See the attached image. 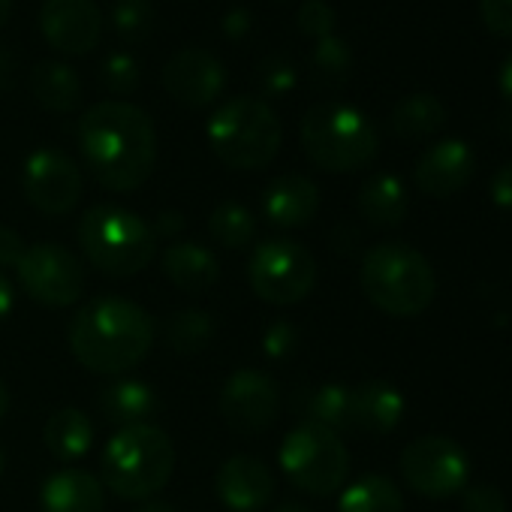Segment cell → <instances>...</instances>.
Masks as SVG:
<instances>
[{
  "instance_id": "1",
  "label": "cell",
  "mask_w": 512,
  "mask_h": 512,
  "mask_svg": "<svg viewBox=\"0 0 512 512\" xmlns=\"http://www.w3.org/2000/svg\"><path fill=\"white\" fill-rule=\"evenodd\" d=\"M79 151L100 187L139 190L157 163L154 121L127 100H103L79 118Z\"/></svg>"
},
{
  "instance_id": "2",
  "label": "cell",
  "mask_w": 512,
  "mask_h": 512,
  "mask_svg": "<svg viewBox=\"0 0 512 512\" xmlns=\"http://www.w3.org/2000/svg\"><path fill=\"white\" fill-rule=\"evenodd\" d=\"M154 344L145 308L121 296L88 302L70 326V350L91 374H124L136 368Z\"/></svg>"
},
{
  "instance_id": "3",
  "label": "cell",
  "mask_w": 512,
  "mask_h": 512,
  "mask_svg": "<svg viewBox=\"0 0 512 512\" xmlns=\"http://www.w3.org/2000/svg\"><path fill=\"white\" fill-rule=\"evenodd\" d=\"M362 293L389 317H419L437 293L434 269L404 241H383L362 260Z\"/></svg>"
},
{
  "instance_id": "4",
  "label": "cell",
  "mask_w": 512,
  "mask_h": 512,
  "mask_svg": "<svg viewBox=\"0 0 512 512\" xmlns=\"http://www.w3.org/2000/svg\"><path fill=\"white\" fill-rule=\"evenodd\" d=\"M208 145L214 157L238 172L266 169L281 145L284 127L275 109L260 97H232L208 121Z\"/></svg>"
},
{
  "instance_id": "5",
  "label": "cell",
  "mask_w": 512,
  "mask_h": 512,
  "mask_svg": "<svg viewBox=\"0 0 512 512\" xmlns=\"http://www.w3.org/2000/svg\"><path fill=\"white\" fill-rule=\"evenodd\" d=\"M103 485L124 500H151L175 470V446L163 428L145 422L121 428L103 449Z\"/></svg>"
},
{
  "instance_id": "6",
  "label": "cell",
  "mask_w": 512,
  "mask_h": 512,
  "mask_svg": "<svg viewBox=\"0 0 512 512\" xmlns=\"http://www.w3.org/2000/svg\"><path fill=\"white\" fill-rule=\"evenodd\" d=\"M79 247L106 278H133L154 260V229L121 205H94L79 220Z\"/></svg>"
},
{
  "instance_id": "7",
  "label": "cell",
  "mask_w": 512,
  "mask_h": 512,
  "mask_svg": "<svg viewBox=\"0 0 512 512\" xmlns=\"http://www.w3.org/2000/svg\"><path fill=\"white\" fill-rule=\"evenodd\" d=\"M299 136L308 160L335 175L365 169L380 151V139L368 115L347 103L311 106L302 118Z\"/></svg>"
},
{
  "instance_id": "8",
  "label": "cell",
  "mask_w": 512,
  "mask_h": 512,
  "mask_svg": "<svg viewBox=\"0 0 512 512\" xmlns=\"http://www.w3.org/2000/svg\"><path fill=\"white\" fill-rule=\"evenodd\" d=\"M281 467L293 479L296 488L314 497H329L347 482L350 452L344 440L338 437V431L305 422L284 437Z\"/></svg>"
},
{
  "instance_id": "9",
  "label": "cell",
  "mask_w": 512,
  "mask_h": 512,
  "mask_svg": "<svg viewBox=\"0 0 512 512\" xmlns=\"http://www.w3.org/2000/svg\"><path fill=\"white\" fill-rule=\"evenodd\" d=\"M247 281L256 299L287 308L308 299L317 287V260L293 238H269L250 253Z\"/></svg>"
},
{
  "instance_id": "10",
  "label": "cell",
  "mask_w": 512,
  "mask_h": 512,
  "mask_svg": "<svg viewBox=\"0 0 512 512\" xmlns=\"http://www.w3.org/2000/svg\"><path fill=\"white\" fill-rule=\"evenodd\" d=\"M19 284L25 293L46 305V308H70L82 299L85 293V266L82 260L52 241L31 244L22 256V263L16 266Z\"/></svg>"
},
{
  "instance_id": "11",
  "label": "cell",
  "mask_w": 512,
  "mask_h": 512,
  "mask_svg": "<svg viewBox=\"0 0 512 512\" xmlns=\"http://www.w3.org/2000/svg\"><path fill=\"white\" fill-rule=\"evenodd\" d=\"M401 476L416 494L449 497L467 485L470 461H467V452L452 437L428 434L404 446Z\"/></svg>"
},
{
  "instance_id": "12",
  "label": "cell",
  "mask_w": 512,
  "mask_h": 512,
  "mask_svg": "<svg viewBox=\"0 0 512 512\" xmlns=\"http://www.w3.org/2000/svg\"><path fill=\"white\" fill-rule=\"evenodd\" d=\"M281 410L278 383L256 368L235 371L220 389V416L238 434H260L266 431Z\"/></svg>"
},
{
  "instance_id": "13",
  "label": "cell",
  "mask_w": 512,
  "mask_h": 512,
  "mask_svg": "<svg viewBox=\"0 0 512 512\" xmlns=\"http://www.w3.org/2000/svg\"><path fill=\"white\" fill-rule=\"evenodd\" d=\"M25 196L43 214H70L82 199V172L58 148H37L25 160Z\"/></svg>"
},
{
  "instance_id": "14",
  "label": "cell",
  "mask_w": 512,
  "mask_h": 512,
  "mask_svg": "<svg viewBox=\"0 0 512 512\" xmlns=\"http://www.w3.org/2000/svg\"><path fill=\"white\" fill-rule=\"evenodd\" d=\"M163 88L175 103L187 109H205L223 94L226 67L205 49H181L163 67Z\"/></svg>"
},
{
  "instance_id": "15",
  "label": "cell",
  "mask_w": 512,
  "mask_h": 512,
  "mask_svg": "<svg viewBox=\"0 0 512 512\" xmlns=\"http://www.w3.org/2000/svg\"><path fill=\"white\" fill-rule=\"evenodd\" d=\"M40 31L61 55H88L103 34V16L94 0H43Z\"/></svg>"
},
{
  "instance_id": "16",
  "label": "cell",
  "mask_w": 512,
  "mask_h": 512,
  "mask_svg": "<svg viewBox=\"0 0 512 512\" xmlns=\"http://www.w3.org/2000/svg\"><path fill=\"white\" fill-rule=\"evenodd\" d=\"M275 494V476L256 455H232L217 470V497L232 512H260Z\"/></svg>"
},
{
  "instance_id": "17",
  "label": "cell",
  "mask_w": 512,
  "mask_h": 512,
  "mask_svg": "<svg viewBox=\"0 0 512 512\" xmlns=\"http://www.w3.org/2000/svg\"><path fill=\"white\" fill-rule=\"evenodd\" d=\"M473 169H476L473 148L464 139H443L419 157L413 178L422 193L443 199L464 190L467 181L473 178Z\"/></svg>"
},
{
  "instance_id": "18",
  "label": "cell",
  "mask_w": 512,
  "mask_h": 512,
  "mask_svg": "<svg viewBox=\"0 0 512 512\" xmlns=\"http://www.w3.org/2000/svg\"><path fill=\"white\" fill-rule=\"evenodd\" d=\"M263 211L269 223L281 229L308 226L320 211V187L308 175H299V172L278 175L263 193Z\"/></svg>"
},
{
  "instance_id": "19",
  "label": "cell",
  "mask_w": 512,
  "mask_h": 512,
  "mask_svg": "<svg viewBox=\"0 0 512 512\" xmlns=\"http://www.w3.org/2000/svg\"><path fill=\"white\" fill-rule=\"evenodd\" d=\"M404 416V395L389 380H365L350 389V425L368 434H389Z\"/></svg>"
},
{
  "instance_id": "20",
  "label": "cell",
  "mask_w": 512,
  "mask_h": 512,
  "mask_svg": "<svg viewBox=\"0 0 512 512\" xmlns=\"http://www.w3.org/2000/svg\"><path fill=\"white\" fill-rule=\"evenodd\" d=\"M163 275L190 296L208 293L220 281L217 256L196 241H172L163 250Z\"/></svg>"
},
{
  "instance_id": "21",
  "label": "cell",
  "mask_w": 512,
  "mask_h": 512,
  "mask_svg": "<svg viewBox=\"0 0 512 512\" xmlns=\"http://www.w3.org/2000/svg\"><path fill=\"white\" fill-rule=\"evenodd\" d=\"M43 512H103V482L88 470H58L43 482Z\"/></svg>"
},
{
  "instance_id": "22",
  "label": "cell",
  "mask_w": 512,
  "mask_h": 512,
  "mask_svg": "<svg viewBox=\"0 0 512 512\" xmlns=\"http://www.w3.org/2000/svg\"><path fill=\"white\" fill-rule=\"evenodd\" d=\"M97 407L103 419L112 425H121V428L145 425L157 410V395L142 380H115L100 392Z\"/></svg>"
},
{
  "instance_id": "23",
  "label": "cell",
  "mask_w": 512,
  "mask_h": 512,
  "mask_svg": "<svg viewBox=\"0 0 512 512\" xmlns=\"http://www.w3.org/2000/svg\"><path fill=\"white\" fill-rule=\"evenodd\" d=\"M31 94L43 109L67 115V112H76L82 103V82L70 64L40 61L31 70Z\"/></svg>"
},
{
  "instance_id": "24",
  "label": "cell",
  "mask_w": 512,
  "mask_h": 512,
  "mask_svg": "<svg viewBox=\"0 0 512 512\" xmlns=\"http://www.w3.org/2000/svg\"><path fill=\"white\" fill-rule=\"evenodd\" d=\"M43 437H46V449L58 461H79L94 446V422L88 419V413L76 407H64L49 416Z\"/></svg>"
},
{
  "instance_id": "25",
  "label": "cell",
  "mask_w": 512,
  "mask_h": 512,
  "mask_svg": "<svg viewBox=\"0 0 512 512\" xmlns=\"http://www.w3.org/2000/svg\"><path fill=\"white\" fill-rule=\"evenodd\" d=\"M359 214L374 226H398L407 217V190L401 178L380 172L359 190Z\"/></svg>"
},
{
  "instance_id": "26",
  "label": "cell",
  "mask_w": 512,
  "mask_h": 512,
  "mask_svg": "<svg viewBox=\"0 0 512 512\" xmlns=\"http://www.w3.org/2000/svg\"><path fill=\"white\" fill-rule=\"evenodd\" d=\"M389 124L401 139H425L446 124V106L434 94H410L392 109Z\"/></svg>"
},
{
  "instance_id": "27",
  "label": "cell",
  "mask_w": 512,
  "mask_h": 512,
  "mask_svg": "<svg viewBox=\"0 0 512 512\" xmlns=\"http://www.w3.org/2000/svg\"><path fill=\"white\" fill-rule=\"evenodd\" d=\"M338 512H404V500L389 476L368 473L341 491Z\"/></svg>"
},
{
  "instance_id": "28",
  "label": "cell",
  "mask_w": 512,
  "mask_h": 512,
  "mask_svg": "<svg viewBox=\"0 0 512 512\" xmlns=\"http://www.w3.org/2000/svg\"><path fill=\"white\" fill-rule=\"evenodd\" d=\"M211 238L226 250H244L256 238V217L241 202H220L208 217Z\"/></svg>"
},
{
  "instance_id": "29",
  "label": "cell",
  "mask_w": 512,
  "mask_h": 512,
  "mask_svg": "<svg viewBox=\"0 0 512 512\" xmlns=\"http://www.w3.org/2000/svg\"><path fill=\"white\" fill-rule=\"evenodd\" d=\"M214 338V320L208 311H178L169 326H166V344L169 350H175L178 356H196L202 353Z\"/></svg>"
},
{
  "instance_id": "30",
  "label": "cell",
  "mask_w": 512,
  "mask_h": 512,
  "mask_svg": "<svg viewBox=\"0 0 512 512\" xmlns=\"http://www.w3.org/2000/svg\"><path fill=\"white\" fill-rule=\"evenodd\" d=\"M305 413H308V422L323 425L329 431L350 428V386H341V383L320 386L317 392H311Z\"/></svg>"
},
{
  "instance_id": "31",
  "label": "cell",
  "mask_w": 512,
  "mask_h": 512,
  "mask_svg": "<svg viewBox=\"0 0 512 512\" xmlns=\"http://www.w3.org/2000/svg\"><path fill=\"white\" fill-rule=\"evenodd\" d=\"M311 70H314V76L323 85L347 82V76L353 73V52H350V46L338 34L317 40L314 49H311Z\"/></svg>"
},
{
  "instance_id": "32",
  "label": "cell",
  "mask_w": 512,
  "mask_h": 512,
  "mask_svg": "<svg viewBox=\"0 0 512 512\" xmlns=\"http://www.w3.org/2000/svg\"><path fill=\"white\" fill-rule=\"evenodd\" d=\"M100 79L106 85L109 94H118V97H130L139 91V82H142V70L136 64L133 55L127 52H115L103 61V70H100Z\"/></svg>"
},
{
  "instance_id": "33",
  "label": "cell",
  "mask_w": 512,
  "mask_h": 512,
  "mask_svg": "<svg viewBox=\"0 0 512 512\" xmlns=\"http://www.w3.org/2000/svg\"><path fill=\"white\" fill-rule=\"evenodd\" d=\"M154 16L151 0H115L112 4V25L121 37L136 40L148 31Z\"/></svg>"
},
{
  "instance_id": "34",
  "label": "cell",
  "mask_w": 512,
  "mask_h": 512,
  "mask_svg": "<svg viewBox=\"0 0 512 512\" xmlns=\"http://www.w3.org/2000/svg\"><path fill=\"white\" fill-rule=\"evenodd\" d=\"M296 25L308 40L317 43V40L335 34L338 16H335V7L326 4V0H302V7L296 13Z\"/></svg>"
},
{
  "instance_id": "35",
  "label": "cell",
  "mask_w": 512,
  "mask_h": 512,
  "mask_svg": "<svg viewBox=\"0 0 512 512\" xmlns=\"http://www.w3.org/2000/svg\"><path fill=\"white\" fill-rule=\"evenodd\" d=\"M464 512H506V497L488 485V482H473L464 485Z\"/></svg>"
},
{
  "instance_id": "36",
  "label": "cell",
  "mask_w": 512,
  "mask_h": 512,
  "mask_svg": "<svg viewBox=\"0 0 512 512\" xmlns=\"http://www.w3.org/2000/svg\"><path fill=\"white\" fill-rule=\"evenodd\" d=\"M296 341H299L296 326L287 323V320H278V323H272V326L266 329V335H263V353H266L269 359H287V356L296 350Z\"/></svg>"
},
{
  "instance_id": "37",
  "label": "cell",
  "mask_w": 512,
  "mask_h": 512,
  "mask_svg": "<svg viewBox=\"0 0 512 512\" xmlns=\"http://www.w3.org/2000/svg\"><path fill=\"white\" fill-rule=\"evenodd\" d=\"M260 85H263V94L284 97L296 88V70L287 61H266L260 73Z\"/></svg>"
},
{
  "instance_id": "38",
  "label": "cell",
  "mask_w": 512,
  "mask_h": 512,
  "mask_svg": "<svg viewBox=\"0 0 512 512\" xmlns=\"http://www.w3.org/2000/svg\"><path fill=\"white\" fill-rule=\"evenodd\" d=\"M479 13L491 34L512 37V0H479Z\"/></svg>"
},
{
  "instance_id": "39",
  "label": "cell",
  "mask_w": 512,
  "mask_h": 512,
  "mask_svg": "<svg viewBox=\"0 0 512 512\" xmlns=\"http://www.w3.org/2000/svg\"><path fill=\"white\" fill-rule=\"evenodd\" d=\"M28 244L13 226H0V269H16L22 263Z\"/></svg>"
},
{
  "instance_id": "40",
  "label": "cell",
  "mask_w": 512,
  "mask_h": 512,
  "mask_svg": "<svg viewBox=\"0 0 512 512\" xmlns=\"http://www.w3.org/2000/svg\"><path fill=\"white\" fill-rule=\"evenodd\" d=\"M220 28H223V34H226L232 43H241V40L253 31V16H250V10H244V7H232V10L223 16Z\"/></svg>"
},
{
  "instance_id": "41",
  "label": "cell",
  "mask_w": 512,
  "mask_h": 512,
  "mask_svg": "<svg viewBox=\"0 0 512 512\" xmlns=\"http://www.w3.org/2000/svg\"><path fill=\"white\" fill-rule=\"evenodd\" d=\"M491 199L494 205H500L503 211H512V160L503 163L494 178H491Z\"/></svg>"
},
{
  "instance_id": "42",
  "label": "cell",
  "mask_w": 512,
  "mask_h": 512,
  "mask_svg": "<svg viewBox=\"0 0 512 512\" xmlns=\"http://www.w3.org/2000/svg\"><path fill=\"white\" fill-rule=\"evenodd\" d=\"M154 238H172L184 229V217L178 211H163L157 220H154Z\"/></svg>"
},
{
  "instance_id": "43",
  "label": "cell",
  "mask_w": 512,
  "mask_h": 512,
  "mask_svg": "<svg viewBox=\"0 0 512 512\" xmlns=\"http://www.w3.org/2000/svg\"><path fill=\"white\" fill-rule=\"evenodd\" d=\"M16 70V55L7 46H0V91L16 88Z\"/></svg>"
},
{
  "instance_id": "44",
  "label": "cell",
  "mask_w": 512,
  "mask_h": 512,
  "mask_svg": "<svg viewBox=\"0 0 512 512\" xmlns=\"http://www.w3.org/2000/svg\"><path fill=\"white\" fill-rule=\"evenodd\" d=\"M13 305H16V290H13V281H10L4 272H0V320H7V317H10Z\"/></svg>"
},
{
  "instance_id": "45",
  "label": "cell",
  "mask_w": 512,
  "mask_h": 512,
  "mask_svg": "<svg viewBox=\"0 0 512 512\" xmlns=\"http://www.w3.org/2000/svg\"><path fill=\"white\" fill-rule=\"evenodd\" d=\"M500 91H503V97L512 103V55L503 61V67H500Z\"/></svg>"
},
{
  "instance_id": "46",
  "label": "cell",
  "mask_w": 512,
  "mask_h": 512,
  "mask_svg": "<svg viewBox=\"0 0 512 512\" xmlns=\"http://www.w3.org/2000/svg\"><path fill=\"white\" fill-rule=\"evenodd\" d=\"M136 512H175L169 503H163V500H145Z\"/></svg>"
},
{
  "instance_id": "47",
  "label": "cell",
  "mask_w": 512,
  "mask_h": 512,
  "mask_svg": "<svg viewBox=\"0 0 512 512\" xmlns=\"http://www.w3.org/2000/svg\"><path fill=\"white\" fill-rule=\"evenodd\" d=\"M10 13H13V0H0V31L7 28V22H10Z\"/></svg>"
},
{
  "instance_id": "48",
  "label": "cell",
  "mask_w": 512,
  "mask_h": 512,
  "mask_svg": "<svg viewBox=\"0 0 512 512\" xmlns=\"http://www.w3.org/2000/svg\"><path fill=\"white\" fill-rule=\"evenodd\" d=\"M7 410H10V392H7L4 380H0V422H4Z\"/></svg>"
},
{
  "instance_id": "49",
  "label": "cell",
  "mask_w": 512,
  "mask_h": 512,
  "mask_svg": "<svg viewBox=\"0 0 512 512\" xmlns=\"http://www.w3.org/2000/svg\"><path fill=\"white\" fill-rule=\"evenodd\" d=\"M275 512H308V506H305V503H296V500H287V503H281Z\"/></svg>"
},
{
  "instance_id": "50",
  "label": "cell",
  "mask_w": 512,
  "mask_h": 512,
  "mask_svg": "<svg viewBox=\"0 0 512 512\" xmlns=\"http://www.w3.org/2000/svg\"><path fill=\"white\" fill-rule=\"evenodd\" d=\"M0 473H4V449H0Z\"/></svg>"
}]
</instances>
